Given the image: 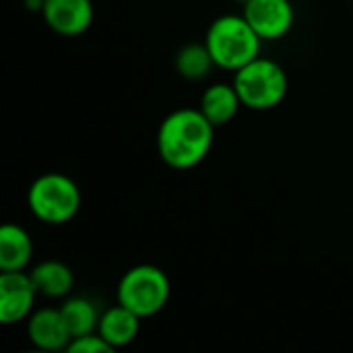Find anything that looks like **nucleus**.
Masks as SVG:
<instances>
[{
  "instance_id": "2",
  "label": "nucleus",
  "mask_w": 353,
  "mask_h": 353,
  "mask_svg": "<svg viewBox=\"0 0 353 353\" xmlns=\"http://www.w3.org/2000/svg\"><path fill=\"white\" fill-rule=\"evenodd\" d=\"M205 46L217 68L236 72L261 56L263 39L244 14H221L209 25Z\"/></svg>"
},
{
  "instance_id": "14",
  "label": "nucleus",
  "mask_w": 353,
  "mask_h": 353,
  "mask_svg": "<svg viewBox=\"0 0 353 353\" xmlns=\"http://www.w3.org/2000/svg\"><path fill=\"white\" fill-rule=\"evenodd\" d=\"M58 308H60V312L64 316V323H66L72 339L97 331L101 314H99L97 306L89 298H81V296L66 298Z\"/></svg>"
},
{
  "instance_id": "17",
  "label": "nucleus",
  "mask_w": 353,
  "mask_h": 353,
  "mask_svg": "<svg viewBox=\"0 0 353 353\" xmlns=\"http://www.w3.org/2000/svg\"><path fill=\"white\" fill-rule=\"evenodd\" d=\"M25 8L27 10H33V12H41L43 0H25Z\"/></svg>"
},
{
  "instance_id": "13",
  "label": "nucleus",
  "mask_w": 353,
  "mask_h": 353,
  "mask_svg": "<svg viewBox=\"0 0 353 353\" xmlns=\"http://www.w3.org/2000/svg\"><path fill=\"white\" fill-rule=\"evenodd\" d=\"M39 296L52 298V300H62L68 298V294L74 288V273L70 271L68 265L60 261H43L37 263L29 271Z\"/></svg>"
},
{
  "instance_id": "4",
  "label": "nucleus",
  "mask_w": 353,
  "mask_h": 353,
  "mask_svg": "<svg viewBox=\"0 0 353 353\" xmlns=\"http://www.w3.org/2000/svg\"><path fill=\"white\" fill-rule=\"evenodd\" d=\"M232 83L242 99V105L254 112H267L281 105L290 91L285 68L265 56H259L236 70Z\"/></svg>"
},
{
  "instance_id": "3",
  "label": "nucleus",
  "mask_w": 353,
  "mask_h": 353,
  "mask_svg": "<svg viewBox=\"0 0 353 353\" xmlns=\"http://www.w3.org/2000/svg\"><path fill=\"white\" fill-rule=\"evenodd\" d=\"M83 194L77 182L60 172L37 176L27 190V207L35 219L46 225H64L81 209Z\"/></svg>"
},
{
  "instance_id": "6",
  "label": "nucleus",
  "mask_w": 353,
  "mask_h": 353,
  "mask_svg": "<svg viewBox=\"0 0 353 353\" xmlns=\"http://www.w3.org/2000/svg\"><path fill=\"white\" fill-rule=\"evenodd\" d=\"M39 292L29 271H0V323L17 325L35 310Z\"/></svg>"
},
{
  "instance_id": "7",
  "label": "nucleus",
  "mask_w": 353,
  "mask_h": 353,
  "mask_svg": "<svg viewBox=\"0 0 353 353\" xmlns=\"http://www.w3.org/2000/svg\"><path fill=\"white\" fill-rule=\"evenodd\" d=\"M242 14L263 41L285 37L296 23V8L292 0H248L242 6Z\"/></svg>"
},
{
  "instance_id": "15",
  "label": "nucleus",
  "mask_w": 353,
  "mask_h": 353,
  "mask_svg": "<svg viewBox=\"0 0 353 353\" xmlns=\"http://www.w3.org/2000/svg\"><path fill=\"white\" fill-rule=\"evenodd\" d=\"M174 66H176V72L182 79L201 81V79L209 77L215 62H213V56H211L209 48L203 41V43H186V46H182L178 50L176 58H174Z\"/></svg>"
},
{
  "instance_id": "18",
  "label": "nucleus",
  "mask_w": 353,
  "mask_h": 353,
  "mask_svg": "<svg viewBox=\"0 0 353 353\" xmlns=\"http://www.w3.org/2000/svg\"><path fill=\"white\" fill-rule=\"evenodd\" d=\"M236 2H240V4H242V6H244V4H246V2H248V0H236Z\"/></svg>"
},
{
  "instance_id": "16",
  "label": "nucleus",
  "mask_w": 353,
  "mask_h": 353,
  "mask_svg": "<svg viewBox=\"0 0 353 353\" xmlns=\"http://www.w3.org/2000/svg\"><path fill=\"white\" fill-rule=\"evenodd\" d=\"M66 352L70 353H110L114 352L112 345L95 331V333H89V335H83V337H74L70 339Z\"/></svg>"
},
{
  "instance_id": "1",
  "label": "nucleus",
  "mask_w": 353,
  "mask_h": 353,
  "mask_svg": "<svg viewBox=\"0 0 353 353\" xmlns=\"http://www.w3.org/2000/svg\"><path fill=\"white\" fill-rule=\"evenodd\" d=\"M215 143V126L199 108L168 114L157 130V153L174 170H192L207 159Z\"/></svg>"
},
{
  "instance_id": "8",
  "label": "nucleus",
  "mask_w": 353,
  "mask_h": 353,
  "mask_svg": "<svg viewBox=\"0 0 353 353\" xmlns=\"http://www.w3.org/2000/svg\"><path fill=\"white\" fill-rule=\"evenodd\" d=\"M39 14L54 33L77 37L91 27L95 10L91 0H43Z\"/></svg>"
},
{
  "instance_id": "12",
  "label": "nucleus",
  "mask_w": 353,
  "mask_h": 353,
  "mask_svg": "<svg viewBox=\"0 0 353 353\" xmlns=\"http://www.w3.org/2000/svg\"><path fill=\"white\" fill-rule=\"evenodd\" d=\"M33 259V240L25 228L4 223L0 228V271H25Z\"/></svg>"
},
{
  "instance_id": "11",
  "label": "nucleus",
  "mask_w": 353,
  "mask_h": 353,
  "mask_svg": "<svg viewBox=\"0 0 353 353\" xmlns=\"http://www.w3.org/2000/svg\"><path fill=\"white\" fill-rule=\"evenodd\" d=\"M141 321L143 319L139 314H134L122 304H116L101 312L97 333L112 345V350H120L137 339L141 331Z\"/></svg>"
},
{
  "instance_id": "5",
  "label": "nucleus",
  "mask_w": 353,
  "mask_h": 353,
  "mask_svg": "<svg viewBox=\"0 0 353 353\" xmlns=\"http://www.w3.org/2000/svg\"><path fill=\"white\" fill-rule=\"evenodd\" d=\"M172 296V283L163 269L155 265H134L130 267L118 283L116 298L118 304L126 306L141 319H151L159 314Z\"/></svg>"
},
{
  "instance_id": "9",
  "label": "nucleus",
  "mask_w": 353,
  "mask_h": 353,
  "mask_svg": "<svg viewBox=\"0 0 353 353\" xmlns=\"http://www.w3.org/2000/svg\"><path fill=\"white\" fill-rule=\"evenodd\" d=\"M25 323L29 341L41 352L66 350L72 339L60 308H37Z\"/></svg>"
},
{
  "instance_id": "10",
  "label": "nucleus",
  "mask_w": 353,
  "mask_h": 353,
  "mask_svg": "<svg viewBox=\"0 0 353 353\" xmlns=\"http://www.w3.org/2000/svg\"><path fill=\"white\" fill-rule=\"evenodd\" d=\"M242 108V99L234 87V83H213L209 85L203 95L199 110L205 114V118L215 126H225L230 124Z\"/></svg>"
}]
</instances>
